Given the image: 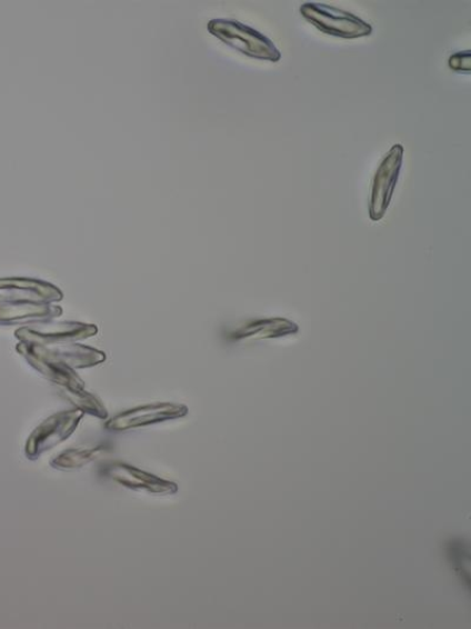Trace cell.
Segmentation results:
<instances>
[{"label": "cell", "instance_id": "obj_6", "mask_svg": "<svg viewBox=\"0 0 471 629\" xmlns=\"http://www.w3.org/2000/svg\"><path fill=\"white\" fill-rule=\"evenodd\" d=\"M16 350L32 369L61 389L63 396L86 390L83 379L73 369L47 356L37 345L19 341Z\"/></svg>", "mask_w": 471, "mask_h": 629}, {"label": "cell", "instance_id": "obj_10", "mask_svg": "<svg viewBox=\"0 0 471 629\" xmlns=\"http://www.w3.org/2000/svg\"><path fill=\"white\" fill-rule=\"evenodd\" d=\"M63 313V308L54 303H0V327L34 326L58 319Z\"/></svg>", "mask_w": 471, "mask_h": 629}, {"label": "cell", "instance_id": "obj_12", "mask_svg": "<svg viewBox=\"0 0 471 629\" xmlns=\"http://www.w3.org/2000/svg\"><path fill=\"white\" fill-rule=\"evenodd\" d=\"M108 451L109 447L107 446L69 449L58 455L51 466L62 470L82 468L100 459Z\"/></svg>", "mask_w": 471, "mask_h": 629}, {"label": "cell", "instance_id": "obj_7", "mask_svg": "<svg viewBox=\"0 0 471 629\" xmlns=\"http://www.w3.org/2000/svg\"><path fill=\"white\" fill-rule=\"evenodd\" d=\"M189 413L182 405L156 403L137 407L108 419L104 428L112 432H122L132 429L160 425L180 419Z\"/></svg>", "mask_w": 471, "mask_h": 629}, {"label": "cell", "instance_id": "obj_9", "mask_svg": "<svg viewBox=\"0 0 471 629\" xmlns=\"http://www.w3.org/2000/svg\"><path fill=\"white\" fill-rule=\"evenodd\" d=\"M104 473L116 483L132 490H144L156 495H172L179 491V486L176 483L123 462L108 465Z\"/></svg>", "mask_w": 471, "mask_h": 629}, {"label": "cell", "instance_id": "obj_2", "mask_svg": "<svg viewBox=\"0 0 471 629\" xmlns=\"http://www.w3.org/2000/svg\"><path fill=\"white\" fill-rule=\"evenodd\" d=\"M300 12L308 23L328 36L358 40L372 33V27L359 16L335 7L307 2Z\"/></svg>", "mask_w": 471, "mask_h": 629}, {"label": "cell", "instance_id": "obj_5", "mask_svg": "<svg viewBox=\"0 0 471 629\" xmlns=\"http://www.w3.org/2000/svg\"><path fill=\"white\" fill-rule=\"evenodd\" d=\"M404 156V147L392 146L378 168L372 182L369 214L372 221H380L394 196L399 182Z\"/></svg>", "mask_w": 471, "mask_h": 629}, {"label": "cell", "instance_id": "obj_1", "mask_svg": "<svg viewBox=\"0 0 471 629\" xmlns=\"http://www.w3.org/2000/svg\"><path fill=\"white\" fill-rule=\"evenodd\" d=\"M208 31L226 46L252 60L279 63L282 59L281 51L269 37L234 19H211Z\"/></svg>", "mask_w": 471, "mask_h": 629}, {"label": "cell", "instance_id": "obj_3", "mask_svg": "<svg viewBox=\"0 0 471 629\" xmlns=\"http://www.w3.org/2000/svg\"><path fill=\"white\" fill-rule=\"evenodd\" d=\"M84 412L78 409L57 412L39 425L29 436L26 455L29 460L39 459L42 453L62 445L82 422Z\"/></svg>", "mask_w": 471, "mask_h": 629}, {"label": "cell", "instance_id": "obj_8", "mask_svg": "<svg viewBox=\"0 0 471 629\" xmlns=\"http://www.w3.org/2000/svg\"><path fill=\"white\" fill-rule=\"evenodd\" d=\"M64 293L56 284L33 278L0 279V303H57Z\"/></svg>", "mask_w": 471, "mask_h": 629}, {"label": "cell", "instance_id": "obj_4", "mask_svg": "<svg viewBox=\"0 0 471 629\" xmlns=\"http://www.w3.org/2000/svg\"><path fill=\"white\" fill-rule=\"evenodd\" d=\"M98 333L93 323L80 321H47L23 327L14 332L18 341L32 342L42 347L68 345L90 339Z\"/></svg>", "mask_w": 471, "mask_h": 629}, {"label": "cell", "instance_id": "obj_11", "mask_svg": "<svg viewBox=\"0 0 471 629\" xmlns=\"http://www.w3.org/2000/svg\"><path fill=\"white\" fill-rule=\"evenodd\" d=\"M42 351L73 370L89 369L104 363L107 356L103 351L90 347L68 342L52 347L38 346Z\"/></svg>", "mask_w": 471, "mask_h": 629}, {"label": "cell", "instance_id": "obj_13", "mask_svg": "<svg viewBox=\"0 0 471 629\" xmlns=\"http://www.w3.org/2000/svg\"><path fill=\"white\" fill-rule=\"evenodd\" d=\"M470 51H459L449 57L448 66L455 72L470 73Z\"/></svg>", "mask_w": 471, "mask_h": 629}]
</instances>
